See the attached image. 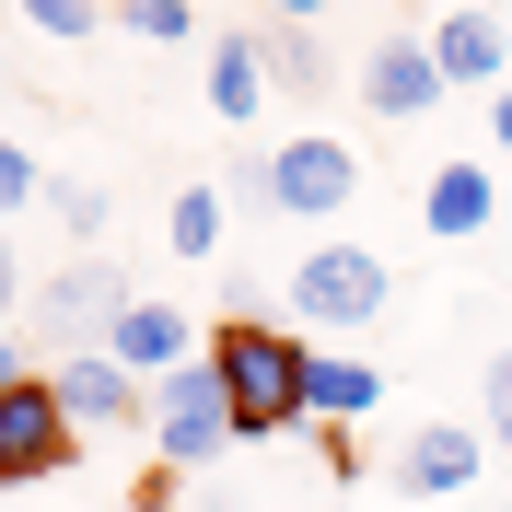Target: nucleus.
Wrapping results in <instances>:
<instances>
[{"label":"nucleus","instance_id":"1","mask_svg":"<svg viewBox=\"0 0 512 512\" xmlns=\"http://www.w3.org/2000/svg\"><path fill=\"white\" fill-rule=\"evenodd\" d=\"M210 373H222L233 419H245V443H280L303 431V373H315V338H291L268 315H222L210 326Z\"/></svg>","mask_w":512,"mask_h":512},{"label":"nucleus","instance_id":"2","mask_svg":"<svg viewBox=\"0 0 512 512\" xmlns=\"http://www.w3.org/2000/svg\"><path fill=\"white\" fill-rule=\"evenodd\" d=\"M384 303H396V268L373 245H350V233H326L315 256H291V315L315 326V338H361V326H384Z\"/></svg>","mask_w":512,"mask_h":512},{"label":"nucleus","instance_id":"3","mask_svg":"<svg viewBox=\"0 0 512 512\" xmlns=\"http://www.w3.org/2000/svg\"><path fill=\"white\" fill-rule=\"evenodd\" d=\"M128 303H140V291H128V268H117V256H70V268H47V280H35L24 338H47L59 361H70V350H105Z\"/></svg>","mask_w":512,"mask_h":512},{"label":"nucleus","instance_id":"4","mask_svg":"<svg viewBox=\"0 0 512 512\" xmlns=\"http://www.w3.org/2000/svg\"><path fill=\"white\" fill-rule=\"evenodd\" d=\"M233 443H245V419H233V396H222V373H210V350H198L187 373H163V384H152V454L175 466V478L222 466Z\"/></svg>","mask_w":512,"mask_h":512},{"label":"nucleus","instance_id":"5","mask_svg":"<svg viewBox=\"0 0 512 512\" xmlns=\"http://www.w3.org/2000/svg\"><path fill=\"white\" fill-rule=\"evenodd\" d=\"M70 454H82V419L59 408V384L35 373L0 396V489H35V478H59Z\"/></svg>","mask_w":512,"mask_h":512},{"label":"nucleus","instance_id":"6","mask_svg":"<svg viewBox=\"0 0 512 512\" xmlns=\"http://www.w3.org/2000/svg\"><path fill=\"white\" fill-rule=\"evenodd\" d=\"M268 187H280L291 222H338V210L361 198V152L338 140V128H291L280 152H268Z\"/></svg>","mask_w":512,"mask_h":512},{"label":"nucleus","instance_id":"7","mask_svg":"<svg viewBox=\"0 0 512 512\" xmlns=\"http://www.w3.org/2000/svg\"><path fill=\"white\" fill-rule=\"evenodd\" d=\"M47 384H59V408L82 419V431H152V384L128 373L117 350H70V361H47Z\"/></svg>","mask_w":512,"mask_h":512},{"label":"nucleus","instance_id":"8","mask_svg":"<svg viewBox=\"0 0 512 512\" xmlns=\"http://www.w3.org/2000/svg\"><path fill=\"white\" fill-rule=\"evenodd\" d=\"M478 454H489L478 419H419L408 443H396V489L408 501H466L478 489Z\"/></svg>","mask_w":512,"mask_h":512},{"label":"nucleus","instance_id":"9","mask_svg":"<svg viewBox=\"0 0 512 512\" xmlns=\"http://www.w3.org/2000/svg\"><path fill=\"white\" fill-rule=\"evenodd\" d=\"M454 82H443V59H431V35H373V59H361V105H373L384 128H408V117H431Z\"/></svg>","mask_w":512,"mask_h":512},{"label":"nucleus","instance_id":"10","mask_svg":"<svg viewBox=\"0 0 512 512\" xmlns=\"http://www.w3.org/2000/svg\"><path fill=\"white\" fill-rule=\"evenodd\" d=\"M419 35H431V59H443L454 94H512V24L489 0H466V12H443V24H419Z\"/></svg>","mask_w":512,"mask_h":512},{"label":"nucleus","instance_id":"11","mask_svg":"<svg viewBox=\"0 0 512 512\" xmlns=\"http://www.w3.org/2000/svg\"><path fill=\"white\" fill-rule=\"evenodd\" d=\"M419 222L443 233V245H478L489 222H512V187L489 163H431V187H419Z\"/></svg>","mask_w":512,"mask_h":512},{"label":"nucleus","instance_id":"12","mask_svg":"<svg viewBox=\"0 0 512 512\" xmlns=\"http://www.w3.org/2000/svg\"><path fill=\"white\" fill-rule=\"evenodd\" d=\"M198 82H210V117H222V128H256V117H268V94H280L256 24H245V35H210V47H198Z\"/></svg>","mask_w":512,"mask_h":512},{"label":"nucleus","instance_id":"13","mask_svg":"<svg viewBox=\"0 0 512 512\" xmlns=\"http://www.w3.org/2000/svg\"><path fill=\"white\" fill-rule=\"evenodd\" d=\"M105 350H117L128 373H140V384H163V373H187V361H198V326L175 315V303H128Z\"/></svg>","mask_w":512,"mask_h":512},{"label":"nucleus","instance_id":"14","mask_svg":"<svg viewBox=\"0 0 512 512\" xmlns=\"http://www.w3.org/2000/svg\"><path fill=\"white\" fill-rule=\"evenodd\" d=\"M384 408V373L361 350H315V373H303V419H326V431H338V419H373Z\"/></svg>","mask_w":512,"mask_h":512},{"label":"nucleus","instance_id":"15","mask_svg":"<svg viewBox=\"0 0 512 512\" xmlns=\"http://www.w3.org/2000/svg\"><path fill=\"white\" fill-rule=\"evenodd\" d=\"M256 47H268V82H280L291 105L326 94V35H315V24H256Z\"/></svg>","mask_w":512,"mask_h":512},{"label":"nucleus","instance_id":"16","mask_svg":"<svg viewBox=\"0 0 512 512\" xmlns=\"http://www.w3.org/2000/svg\"><path fill=\"white\" fill-rule=\"evenodd\" d=\"M222 187H175V210H163V245L175 256H222Z\"/></svg>","mask_w":512,"mask_h":512},{"label":"nucleus","instance_id":"17","mask_svg":"<svg viewBox=\"0 0 512 512\" xmlns=\"http://www.w3.org/2000/svg\"><path fill=\"white\" fill-rule=\"evenodd\" d=\"M47 210H59L70 256H105V187H82V175H59V187H47Z\"/></svg>","mask_w":512,"mask_h":512},{"label":"nucleus","instance_id":"18","mask_svg":"<svg viewBox=\"0 0 512 512\" xmlns=\"http://www.w3.org/2000/svg\"><path fill=\"white\" fill-rule=\"evenodd\" d=\"M117 24L140 35V47H187V35H198V0H117Z\"/></svg>","mask_w":512,"mask_h":512},{"label":"nucleus","instance_id":"19","mask_svg":"<svg viewBox=\"0 0 512 512\" xmlns=\"http://www.w3.org/2000/svg\"><path fill=\"white\" fill-rule=\"evenodd\" d=\"M478 431H489V454H512V350L478 361Z\"/></svg>","mask_w":512,"mask_h":512},{"label":"nucleus","instance_id":"20","mask_svg":"<svg viewBox=\"0 0 512 512\" xmlns=\"http://www.w3.org/2000/svg\"><path fill=\"white\" fill-rule=\"evenodd\" d=\"M47 187H59V175H47V163H35L24 140H0V222H12V210H35Z\"/></svg>","mask_w":512,"mask_h":512},{"label":"nucleus","instance_id":"21","mask_svg":"<svg viewBox=\"0 0 512 512\" xmlns=\"http://www.w3.org/2000/svg\"><path fill=\"white\" fill-rule=\"evenodd\" d=\"M222 198H245V210H280V187H268V152H256V140H233V163H222Z\"/></svg>","mask_w":512,"mask_h":512},{"label":"nucleus","instance_id":"22","mask_svg":"<svg viewBox=\"0 0 512 512\" xmlns=\"http://www.w3.org/2000/svg\"><path fill=\"white\" fill-rule=\"evenodd\" d=\"M12 12H24L35 35H94L105 24V0H12Z\"/></svg>","mask_w":512,"mask_h":512},{"label":"nucleus","instance_id":"23","mask_svg":"<svg viewBox=\"0 0 512 512\" xmlns=\"http://www.w3.org/2000/svg\"><path fill=\"white\" fill-rule=\"evenodd\" d=\"M24 303H35V268L12 256V222H0V326H24Z\"/></svg>","mask_w":512,"mask_h":512},{"label":"nucleus","instance_id":"24","mask_svg":"<svg viewBox=\"0 0 512 512\" xmlns=\"http://www.w3.org/2000/svg\"><path fill=\"white\" fill-rule=\"evenodd\" d=\"M338 0H256V24H326Z\"/></svg>","mask_w":512,"mask_h":512},{"label":"nucleus","instance_id":"25","mask_svg":"<svg viewBox=\"0 0 512 512\" xmlns=\"http://www.w3.org/2000/svg\"><path fill=\"white\" fill-rule=\"evenodd\" d=\"M12 384H35L24 373V326H0V396H12Z\"/></svg>","mask_w":512,"mask_h":512},{"label":"nucleus","instance_id":"26","mask_svg":"<svg viewBox=\"0 0 512 512\" xmlns=\"http://www.w3.org/2000/svg\"><path fill=\"white\" fill-rule=\"evenodd\" d=\"M489 140H501V163H512V94H489Z\"/></svg>","mask_w":512,"mask_h":512},{"label":"nucleus","instance_id":"27","mask_svg":"<svg viewBox=\"0 0 512 512\" xmlns=\"http://www.w3.org/2000/svg\"><path fill=\"white\" fill-rule=\"evenodd\" d=\"M408 12H431V24H443V12H466V0H408Z\"/></svg>","mask_w":512,"mask_h":512},{"label":"nucleus","instance_id":"28","mask_svg":"<svg viewBox=\"0 0 512 512\" xmlns=\"http://www.w3.org/2000/svg\"><path fill=\"white\" fill-rule=\"evenodd\" d=\"M501 512H512V501H501Z\"/></svg>","mask_w":512,"mask_h":512}]
</instances>
